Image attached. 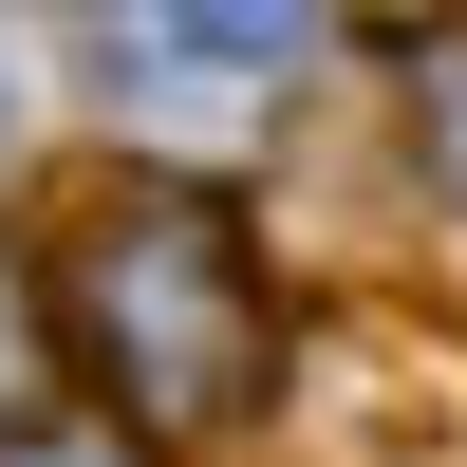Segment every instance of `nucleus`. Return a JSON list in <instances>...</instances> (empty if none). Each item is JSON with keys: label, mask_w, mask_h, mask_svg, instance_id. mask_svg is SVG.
<instances>
[{"label": "nucleus", "mask_w": 467, "mask_h": 467, "mask_svg": "<svg viewBox=\"0 0 467 467\" xmlns=\"http://www.w3.org/2000/svg\"><path fill=\"white\" fill-rule=\"evenodd\" d=\"M37 318H57L75 393L131 449H224L281 393V281H262V244L206 187H169V169L94 187V206L57 224V299H37Z\"/></svg>", "instance_id": "f257e3e1"}, {"label": "nucleus", "mask_w": 467, "mask_h": 467, "mask_svg": "<svg viewBox=\"0 0 467 467\" xmlns=\"http://www.w3.org/2000/svg\"><path fill=\"white\" fill-rule=\"evenodd\" d=\"M94 57L131 75V94H224V75H281L299 19H281V0H206V19H112Z\"/></svg>", "instance_id": "f03ea898"}, {"label": "nucleus", "mask_w": 467, "mask_h": 467, "mask_svg": "<svg viewBox=\"0 0 467 467\" xmlns=\"http://www.w3.org/2000/svg\"><path fill=\"white\" fill-rule=\"evenodd\" d=\"M37 356H57V318H37V281H19V262H0V431H19V411H37Z\"/></svg>", "instance_id": "7ed1b4c3"}, {"label": "nucleus", "mask_w": 467, "mask_h": 467, "mask_svg": "<svg viewBox=\"0 0 467 467\" xmlns=\"http://www.w3.org/2000/svg\"><path fill=\"white\" fill-rule=\"evenodd\" d=\"M411 150H431V187H449V224H467V37L431 57V131H411Z\"/></svg>", "instance_id": "20e7f679"}, {"label": "nucleus", "mask_w": 467, "mask_h": 467, "mask_svg": "<svg viewBox=\"0 0 467 467\" xmlns=\"http://www.w3.org/2000/svg\"><path fill=\"white\" fill-rule=\"evenodd\" d=\"M0 94H19V57H0Z\"/></svg>", "instance_id": "39448f33"}]
</instances>
